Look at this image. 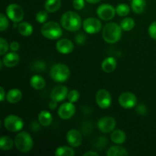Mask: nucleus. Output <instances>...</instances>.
<instances>
[{"label": "nucleus", "instance_id": "f257e3e1", "mask_svg": "<svg viewBox=\"0 0 156 156\" xmlns=\"http://www.w3.org/2000/svg\"><path fill=\"white\" fill-rule=\"evenodd\" d=\"M61 25L69 31H77L81 28L82 24L80 16L76 12L69 11L62 15L60 19Z\"/></svg>", "mask_w": 156, "mask_h": 156}, {"label": "nucleus", "instance_id": "f03ea898", "mask_svg": "<svg viewBox=\"0 0 156 156\" xmlns=\"http://www.w3.org/2000/svg\"><path fill=\"white\" fill-rule=\"evenodd\" d=\"M122 36V28L116 23H108L104 27L102 37L105 42L108 44H115L118 42Z\"/></svg>", "mask_w": 156, "mask_h": 156}, {"label": "nucleus", "instance_id": "7ed1b4c3", "mask_svg": "<svg viewBox=\"0 0 156 156\" xmlns=\"http://www.w3.org/2000/svg\"><path fill=\"white\" fill-rule=\"evenodd\" d=\"M15 145L16 149L22 153L30 152L34 146V141L31 136L26 131L19 132L15 137Z\"/></svg>", "mask_w": 156, "mask_h": 156}, {"label": "nucleus", "instance_id": "20e7f679", "mask_svg": "<svg viewBox=\"0 0 156 156\" xmlns=\"http://www.w3.org/2000/svg\"><path fill=\"white\" fill-rule=\"evenodd\" d=\"M41 34L50 40H57L62 35L60 25L55 21H49L43 24L41 29Z\"/></svg>", "mask_w": 156, "mask_h": 156}, {"label": "nucleus", "instance_id": "39448f33", "mask_svg": "<svg viewBox=\"0 0 156 156\" xmlns=\"http://www.w3.org/2000/svg\"><path fill=\"white\" fill-rule=\"evenodd\" d=\"M50 77L56 82H64L69 78L70 70L66 65L63 63H56L50 69Z\"/></svg>", "mask_w": 156, "mask_h": 156}, {"label": "nucleus", "instance_id": "423d86ee", "mask_svg": "<svg viewBox=\"0 0 156 156\" xmlns=\"http://www.w3.org/2000/svg\"><path fill=\"white\" fill-rule=\"evenodd\" d=\"M4 126L8 131L12 133H17L21 131L24 127V121L21 117L16 115L7 116L4 119Z\"/></svg>", "mask_w": 156, "mask_h": 156}, {"label": "nucleus", "instance_id": "0eeeda50", "mask_svg": "<svg viewBox=\"0 0 156 156\" xmlns=\"http://www.w3.org/2000/svg\"><path fill=\"white\" fill-rule=\"evenodd\" d=\"M5 12L8 18L15 23L21 22L24 16V12L22 8L15 3L9 5L5 9Z\"/></svg>", "mask_w": 156, "mask_h": 156}, {"label": "nucleus", "instance_id": "6e6552de", "mask_svg": "<svg viewBox=\"0 0 156 156\" xmlns=\"http://www.w3.org/2000/svg\"><path fill=\"white\" fill-rule=\"evenodd\" d=\"M84 30L89 34H97L101 30L102 24L99 19L96 18H88L82 22Z\"/></svg>", "mask_w": 156, "mask_h": 156}, {"label": "nucleus", "instance_id": "1a4fd4ad", "mask_svg": "<svg viewBox=\"0 0 156 156\" xmlns=\"http://www.w3.org/2000/svg\"><path fill=\"white\" fill-rule=\"evenodd\" d=\"M116 120L114 117L106 116L99 119L98 122V128L104 133H109L113 132L116 127Z\"/></svg>", "mask_w": 156, "mask_h": 156}, {"label": "nucleus", "instance_id": "9d476101", "mask_svg": "<svg viewBox=\"0 0 156 156\" xmlns=\"http://www.w3.org/2000/svg\"><path fill=\"white\" fill-rule=\"evenodd\" d=\"M96 103L98 106L101 109H107L110 108L112 103L111 95L106 89H100L96 94Z\"/></svg>", "mask_w": 156, "mask_h": 156}, {"label": "nucleus", "instance_id": "9b49d317", "mask_svg": "<svg viewBox=\"0 0 156 156\" xmlns=\"http://www.w3.org/2000/svg\"><path fill=\"white\" fill-rule=\"evenodd\" d=\"M116 9L110 4H102L97 9V15L104 21H110L115 16Z\"/></svg>", "mask_w": 156, "mask_h": 156}, {"label": "nucleus", "instance_id": "f8f14e48", "mask_svg": "<svg viewBox=\"0 0 156 156\" xmlns=\"http://www.w3.org/2000/svg\"><path fill=\"white\" fill-rule=\"evenodd\" d=\"M119 104L125 109H131L134 108L137 103L136 96L132 92H123L119 97Z\"/></svg>", "mask_w": 156, "mask_h": 156}, {"label": "nucleus", "instance_id": "ddd939ff", "mask_svg": "<svg viewBox=\"0 0 156 156\" xmlns=\"http://www.w3.org/2000/svg\"><path fill=\"white\" fill-rule=\"evenodd\" d=\"M76 113V107L73 103L69 101L62 104L58 109V115L62 120L72 118Z\"/></svg>", "mask_w": 156, "mask_h": 156}, {"label": "nucleus", "instance_id": "4468645a", "mask_svg": "<svg viewBox=\"0 0 156 156\" xmlns=\"http://www.w3.org/2000/svg\"><path fill=\"white\" fill-rule=\"evenodd\" d=\"M66 141L72 147H79L82 143V133L78 129H72L67 132Z\"/></svg>", "mask_w": 156, "mask_h": 156}, {"label": "nucleus", "instance_id": "2eb2a0df", "mask_svg": "<svg viewBox=\"0 0 156 156\" xmlns=\"http://www.w3.org/2000/svg\"><path fill=\"white\" fill-rule=\"evenodd\" d=\"M68 88L65 85H57L52 89L50 98L52 100L61 102L65 100L68 96Z\"/></svg>", "mask_w": 156, "mask_h": 156}, {"label": "nucleus", "instance_id": "dca6fc26", "mask_svg": "<svg viewBox=\"0 0 156 156\" xmlns=\"http://www.w3.org/2000/svg\"><path fill=\"white\" fill-rule=\"evenodd\" d=\"M56 50L59 53L62 54H69L74 50V45L73 43L70 40L66 39H60L56 43Z\"/></svg>", "mask_w": 156, "mask_h": 156}, {"label": "nucleus", "instance_id": "f3484780", "mask_svg": "<svg viewBox=\"0 0 156 156\" xmlns=\"http://www.w3.org/2000/svg\"><path fill=\"white\" fill-rule=\"evenodd\" d=\"M19 61V55L16 52L14 51L5 54L4 57L2 59L3 65L6 67H9V68H12V67L17 66Z\"/></svg>", "mask_w": 156, "mask_h": 156}, {"label": "nucleus", "instance_id": "a211bd4d", "mask_svg": "<svg viewBox=\"0 0 156 156\" xmlns=\"http://www.w3.org/2000/svg\"><path fill=\"white\" fill-rule=\"evenodd\" d=\"M116 68H117V60L112 56H108L102 61L101 69L105 73H113Z\"/></svg>", "mask_w": 156, "mask_h": 156}, {"label": "nucleus", "instance_id": "6ab92c4d", "mask_svg": "<svg viewBox=\"0 0 156 156\" xmlns=\"http://www.w3.org/2000/svg\"><path fill=\"white\" fill-rule=\"evenodd\" d=\"M22 98V92L18 88H12L6 94V100L10 104L18 103Z\"/></svg>", "mask_w": 156, "mask_h": 156}, {"label": "nucleus", "instance_id": "aec40b11", "mask_svg": "<svg viewBox=\"0 0 156 156\" xmlns=\"http://www.w3.org/2000/svg\"><path fill=\"white\" fill-rule=\"evenodd\" d=\"M38 121L43 126H49L53 122V116L49 111H42L38 114Z\"/></svg>", "mask_w": 156, "mask_h": 156}, {"label": "nucleus", "instance_id": "412c9836", "mask_svg": "<svg viewBox=\"0 0 156 156\" xmlns=\"http://www.w3.org/2000/svg\"><path fill=\"white\" fill-rule=\"evenodd\" d=\"M30 85L36 90H41L45 87V79L39 75H34L30 79Z\"/></svg>", "mask_w": 156, "mask_h": 156}, {"label": "nucleus", "instance_id": "4be33fe9", "mask_svg": "<svg viewBox=\"0 0 156 156\" xmlns=\"http://www.w3.org/2000/svg\"><path fill=\"white\" fill-rule=\"evenodd\" d=\"M126 133L122 129H114L111 136V139L113 143L118 145L123 144L126 141Z\"/></svg>", "mask_w": 156, "mask_h": 156}, {"label": "nucleus", "instance_id": "5701e85b", "mask_svg": "<svg viewBox=\"0 0 156 156\" xmlns=\"http://www.w3.org/2000/svg\"><path fill=\"white\" fill-rule=\"evenodd\" d=\"M18 30L21 36L29 37L33 33V26L27 21H23L18 24Z\"/></svg>", "mask_w": 156, "mask_h": 156}, {"label": "nucleus", "instance_id": "b1692460", "mask_svg": "<svg viewBox=\"0 0 156 156\" xmlns=\"http://www.w3.org/2000/svg\"><path fill=\"white\" fill-rule=\"evenodd\" d=\"M61 5V0H46L44 7L46 11H47L49 13H53L60 9Z\"/></svg>", "mask_w": 156, "mask_h": 156}, {"label": "nucleus", "instance_id": "393cba45", "mask_svg": "<svg viewBox=\"0 0 156 156\" xmlns=\"http://www.w3.org/2000/svg\"><path fill=\"white\" fill-rule=\"evenodd\" d=\"M15 141L9 136H2L0 140V149L2 151H9L13 148Z\"/></svg>", "mask_w": 156, "mask_h": 156}, {"label": "nucleus", "instance_id": "a878e982", "mask_svg": "<svg viewBox=\"0 0 156 156\" xmlns=\"http://www.w3.org/2000/svg\"><path fill=\"white\" fill-rule=\"evenodd\" d=\"M128 155V152L125 148L119 146H111L107 152L108 156H125Z\"/></svg>", "mask_w": 156, "mask_h": 156}, {"label": "nucleus", "instance_id": "bb28decb", "mask_svg": "<svg viewBox=\"0 0 156 156\" xmlns=\"http://www.w3.org/2000/svg\"><path fill=\"white\" fill-rule=\"evenodd\" d=\"M131 8L135 13H143L146 8V0H132L131 1Z\"/></svg>", "mask_w": 156, "mask_h": 156}, {"label": "nucleus", "instance_id": "cd10ccee", "mask_svg": "<svg viewBox=\"0 0 156 156\" xmlns=\"http://www.w3.org/2000/svg\"><path fill=\"white\" fill-rule=\"evenodd\" d=\"M55 155L56 156H73L75 155V151L72 146H59L55 151Z\"/></svg>", "mask_w": 156, "mask_h": 156}, {"label": "nucleus", "instance_id": "c85d7f7f", "mask_svg": "<svg viewBox=\"0 0 156 156\" xmlns=\"http://www.w3.org/2000/svg\"><path fill=\"white\" fill-rule=\"evenodd\" d=\"M120 27L122 30L125 31H129L135 27V21L132 18H125L120 22Z\"/></svg>", "mask_w": 156, "mask_h": 156}, {"label": "nucleus", "instance_id": "c756f323", "mask_svg": "<svg viewBox=\"0 0 156 156\" xmlns=\"http://www.w3.org/2000/svg\"><path fill=\"white\" fill-rule=\"evenodd\" d=\"M129 7L128 5L125 4V3H121L119 4L116 7V12L117 15L120 17L126 16L129 13Z\"/></svg>", "mask_w": 156, "mask_h": 156}, {"label": "nucleus", "instance_id": "7c9ffc66", "mask_svg": "<svg viewBox=\"0 0 156 156\" xmlns=\"http://www.w3.org/2000/svg\"><path fill=\"white\" fill-rule=\"evenodd\" d=\"M47 11H40L36 14V17L35 19L37 22L40 24H44L46 21L48 19V14H47Z\"/></svg>", "mask_w": 156, "mask_h": 156}, {"label": "nucleus", "instance_id": "2f4dec72", "mask_svg": "<svg viewBox=\"0 0 156 156\" xmlns=\"http://www.w3.org/2000/svg\"><path fill=\"white\" fill-rule=\"evenodd\" d=\"M10 46L9 45L6 40L3 37H0V56H4L6 54Z\"/></svg>", "mask_w": 156, "mask_h": 156}, {"label": "nucleus", "instance_id": "473e14b6", "mask_svg": "<svg viewBox=\"0 0 156 156\" xmlns=\"http://www.w3.org/2000/svg\"><path fill=\"white\" fill-rule=\"evenodd\" d=\"M9 25V22L6 15H5L3 13L0 14V30L4 31V30H7Z\"/></svg>", "mask_w": 156, "mask_h": 156}, {"label": "nucleus", "instance_id": "72a5a7b5", "mask_svg": "<svg viewBox=\"0 0 156 156\" xmlns=\"http://www.w3.org/2000/svg\"><path fill=\"white\" fill-rule=\"evenodd\" d=\"M79 92L76 89L71 90L68 93V96H67V98H68L69 101L72 102V103H76L79 98Z\"/></svg>", "mask_w": 156, "mask_h": 156}, {"label": "nucleus", "instance_id": "f704fd0d", "mask_svg": "<svg viewBox=\"0 0 156 156\" xmlns=\"http://www.w3.org/2000/svg\"><path fill=\"white\" fill-rule=\"evenodd\" d=\"M149 34L152 39L156 40V21H153L152 24L149 25V29H148Z\"/></svg>", "mask_w": 156, "mask_h": 156}, {"label": "nucleus", "instance_id": "c9c22d12", "mask_svg": "<svg viewBox=\"0 0 156 156\" xmlns=\"http://www.w3.org/2000/svg\"><path fill=\"white\" fill-rule=\"evenodd\" d=\"M73 6L76 10H82L85 7V0H73Z\"/></svg>", "mask_w": 156, "mask_h": 156}, {"label": "nucleus", "instance_id": "e433bc0d", "mask_svg": "<svg viewBox=\"0 0 156 156\" xmlns=\"http://www.w3.org/2000/svg\"><path fill=\"white\" fill-rule=\"evenodd\" d=\"M85 39H86V37L82 33L78 34L76 37V41L78 44H83L85 43Z\"/></svg>", "mask_w": 156, "mask_h": 156}, {"label": "nucleus", "instance_id": "4c0bfd02", "mask_svg": "<svg viewBox=\"0 0 156 156\" xmlns=\"http://www.w3.org/2000/svg\"><path fill=\"white\" fill-rule=\"evenodd\" d=\"M137 112H138L139 114H141V115H144V114H146L147 112V108L144 105H140L137 108Z\"/></svg>", "mask_w": 156, "mask_h": 156}, {"label": "nucleus", "instance_id": "58836bf2", "mask_svg": "<svg viewBox=\"0 0 156 156\" xmlns=\"http://www.w3.org/2000/svg\"><path fill=\"white\" fill-rule=\"evenodd\" d=\"M10 49L14 52H17L20 48V44L17 41H13L10 44Z\"/></svg>", "mask_w": 156, "mask_h": 156}, {"label": "nucleus", "instance_id": "ea45409f", "mask_svg": "<svg viewBox=\"0 0 156 156\" xmlns=\"http://www.w3.org/2000/svg\"><path fill=\"white\" fill-rule=\"evenodd\" d=\"M5 98H6V95H5V92L4 88H3V87H0V101H1V102L4 101Z\"/></svg>", "mask_w": 156, "mask_h": 156}, {"label": "nucleus", "instance_id": "a19ab883", "mask_svg": "<svg viewBox=\"0 0 156 156\" xmlns=\"http://www.w3.org/2000/svg\"><path fill=\"white\" fill-rule=\"evenodd\" d=\"M57 101H56L54 100H52L49 103V108H50V110H55L56 108V107H57Z\"/></svg>", "mask_w": 156, "mask_h": 156}, {"label": "nucleus", "instance_id": "79ce46f5", "mask_svg": "<svg viewBox=\"0 0 156 156\" xmlns=\"http://www.w3.org/2000/svg\"><path fill=\"white\" fill-rule=\"evenodd\" d=\"M84 156H98V152H93V151H88V152H85V154L83 155Z\"/></svg>", "mask_w": 156, "mask_h": 156}, {"label": "nucleus", "instance_id": "37998d69", "mask_svg": "<svg viewBox=\"0 0 156 156\" xmlns=\"http://www.w3.org/2000/svg\"><path fill=\"white\" fill-rule=\"evenodd\" d=\"M85 1L88 3H91V4H95V3L99 2L101 0H85Z\"/></svg>", "mask_w": 156, "mask_h": 156}, {"label": "nucleus", "instance_id": "c03bdc74", "mask_svg": "<svg viewBox=\"0 0 156 156\" xmlns=\"http://www.w3.org/2000/svg\"><path fill=\"white\" fill-rule=\"evenodd\" d=\"M131 1H132V0H131Z\"/></svg>", "mask_w": 156, "mask_h": 156}]
</instances>
